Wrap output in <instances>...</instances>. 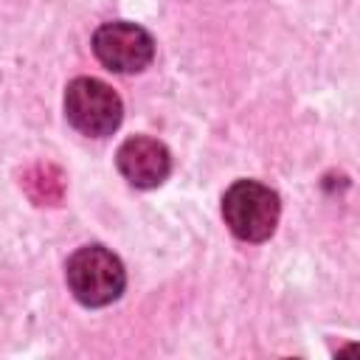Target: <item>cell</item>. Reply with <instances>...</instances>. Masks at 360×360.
<instances>
[{
    "label": "cell",
    "mask_w": 360,
    "mask_h": 360,
    "mask_svg": "<svg viewBox=\"0 0 360 360\" xmlns=\"http://www.w3.org/2000/svg\"><path fill=\"white\" fill-rule=\"evenodd\" d=\"M65 278L73 298L84 307H107L118 301L127 287L121 259L101 245L79 248L65 264Z\"/></svg>",
    "instance_id": "obj_1"
},
{
    "label": "cell",
    "mask_w": 360,
    "mask_h": 360,
    "mask_svg": "<svg viewBox=\"0 0 360 360\" xmlns=\"http://www.w3.org/2000/svg\"><path fill=\"white\" fill-rule=\"evenodd\" d=\"M281 217L278 194L259 180H236L222 194V219L242 242H264Z\"/></svg>",
    "instance_id": "obj_2"
},
{
    "label": "cell",
    "mask_w": 360,
    "mask_h": 360,
    "mask_svg": "<svg viewBox=\"0 0 360 360\" xmlns=\"http://www.w3.org/2000/svg\"><path fill=\"white\" fill-rule=\"evenodd\" d=\"M65 118L82 135L107 138L118 129L124 118V104L118 93L101 79L79 76L65 90Z\"/></svg>",
    "instance_id": "obj_3"
},
{
    "label": "cell",
    "mask_w": 360,
    "mask_h": 360,
    "mask_svg": "<svg viewBox=\"0 0 360 360\" xmlns=\"http://www.w3.org/2000/svg\"><path fill=\"white\" fill-rule=\"evenodd\" d=\"M93 53L112 73H141L155 59V39L143 25L115 20L96 28Z\"/></svg>",
    "instance_id": "obj_4"
},
{
    "label": "cell",
    "mask_w": 360,
    "mask_h": 360,
    "mask_svg": "<svg viewBox=\"0 0 360 360\" xmlns=\"http://www.w3.org/2000/svg\"><path fill=\"white\" fill-rule=\"evenodd\" d=\"M118 172L124 180L135 188H155L160 186L172 172V155L166 143L149 135H132L127 138L115 152Z\"/></svg>",
    "instance_id": "obj_5"
}]
</instances>
